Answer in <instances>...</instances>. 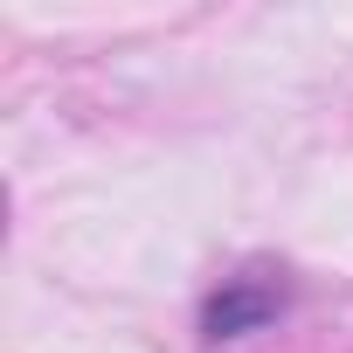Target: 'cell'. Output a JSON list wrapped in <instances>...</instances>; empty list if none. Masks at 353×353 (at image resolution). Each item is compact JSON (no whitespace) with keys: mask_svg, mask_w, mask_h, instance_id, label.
Masks as SVG:
<instances>
[{"mask_svg":"<svg viewBox=\"0 0 353 353\" xmlns=\"http://www.w3.org/2000/svg\"><path fill=\"white\" fill-rule=\"evenodd\" d=\"M291 312V277L270 270V263H250L236 277H222L208 298H201V346H236V339H256L270 332L277 319Z\"/></svg>","mask_w":353,"mask_h":353,"instance_id":"6da1fadb","label":"cell"}]
</instances>
